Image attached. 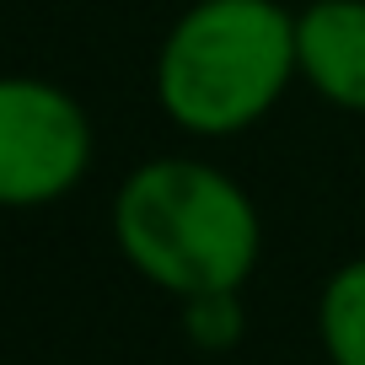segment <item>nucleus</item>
Wrapping results in <instances>:
<instances>
[{
	"mask_svg": "<svg viewBox=\"0 0 365 365\" xmlns=\"http://www.w3.org/2000/svg\"><path fill=\"white\" fill-rule=\"evenodd\" d=\"M296 76V11L279 0H199L156 54V103L182 135L226 140L269 118Z\"/></svg>",
	"mask_w": 365,
	"mask_h": 365,
	"instance_id": "nucleus-2",
	"label": "nucleus"
},
{
	"mask_svg": "<svg viewBox=\"0 0 365 365\" xmlns=\"http://www.w3.org/2000/svg\"><path fill=\"white\" fill-rule=\"evenodd\" d=\"M247 312H242V290H205V296H182V333L194 349H237Z\"/></svg>",
	"mask_w": 365,
	"mask_h": 365,
	"instance_id": "nucleus-6",
	"label": "nucleus"
},
{
	"mask_svg": "<svg viewBox=\"0 0 365 365\" xmlns=\"http://www.w3.org/2000/svg\"><path fill=\"white\" fill-rule=\"evenodd\" d=\"M317 339L328 365H365V258L328 274L317 296Z\"/></svg>",
	"mask_w": 365,
	"mask_h": 365,
	"instance_id": "nucleus-5",
	"label": "nucleus"
},
{
	"mask_svg": "<svg viewBox=\"0 0 365 365\" xmlns=\"http://www.w3.org/2000/svg\"><path fill=\"white\" fill-rule=\"evenodd\" d=\"M113 242L140 279L182 301L247 285L263 226L231 172L194 156H161L124 178L113 199Z\"/></svg>",
	"mask_w": 365,
	"mask_h": 365,
	"instance_id": "nucleus-1",
	"label": "nucleus"
},
{
	"mask_svg": "<svg viewBox=\"0 0 365 365\" xmlns=\"http://www.w3.org/2000/svg\"><path fill=\"white\" fill-rule=\"evenodd\" d=\"M296 65L322 103L365 113V0H312L296 11Z\"/></svg>",
	"mask_w": 365,
	"mask_h": 365,
	"instance_id": "nucleus-4",
	"label": "nucleus"
},
{
	"mask_svg": "<svg viewBox=\"0 0 365 365\" xmlns=\"http://www.w3.org/2000/svg\"><path fill=\"white\" fill-rule=\"evenodd\" d=\"M91 167V118L65 86L0 76V210H43Z\"/></svg>",
	"mask_w": 365,
	"mask_h": 365,
	"instance_id": "nucleus-3",
	"label": "nucleus"
}]
</instances>
